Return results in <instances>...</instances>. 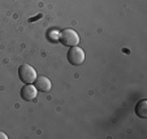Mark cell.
<instances>
[{
  "mask_svg": "<svg viewBox=\"0 0 147 139\" xmlns=\"http://www.w3.org/2000/svg\"><path fill=\"white\" fill-rule=\"evenodd\" d=\"M59 40H60L61 44L73 47V46H77L80 43V35L73 29H64L59 34Z\"/></svg>",
  "mask_w": 147,
  "mask_h": 139,
  "instance_id": "obj_1",
  "label": "cell"
},
{
  "mask_svg": "<svg viewBox=\"0 0 147 139\" xmlns=\"http://www.w3.org/2000/svg\"><path fill=\"white\" fill-rule=\"evenodd\" d=\"M18 77L22 83L31 85L36 79V72L30 64H22L18 68Z\"/></svg>",
  "mask_w": 147,
  "mask_h": 139,
  "instance_id": "obj_2",
  "label": "cell"
},
{
  "mask_svg": "<svg viewBox=\"0 0 147 139\" xmlns=\"http://www.w3.org/2000/svg\"><path fill=\"white\" fill-rule=\"evenodd\" d=\"M67 58L72 65H81L82 62H85V52H83L82 48L77 47V46H73L68 51Z\"/></svg>",
  "mask_w": 147,
  "mask_h": 139,
  "instance_id": "obj_3",
  "label": "cell"
},
{
  "mask_svg": "<svg viewBox=\"0 0 147 139\" xmlns=\"http://www.w3.org/2000/svg\"><path fill=\"white\" fill-rule=\"evenodd\" d=\"M36 95H38L36 87L33 86V85H25L21 90V97L26 101H31L34 99H36Z\"/></svg>",
  "mask_w": 147,
  "mask_h": 139,
  "instance_id": "obj_4",
  "label": "cell"
},
{
  "mask_svg": "<svg viewBox=\"0 0 147 139\" xmlns=\"http://www.w3.org/2000/svg\"><path fill=\"white\" fill-rule=\"evenodd\" d=\"M35 87L36 90H39L42 92H48L51 90V87H52V85H51V81L47 77L40 75V77H36L35 79Z\"/></svg>",
  "mask_w": 147,
  "mask_h": 139,
  "instance_id": "obj_5",
  "label": "cell"
},
{
  "mask_svg": "<svg viewBox=\"0 0 147 139\" xmlns=\"http://www.w3.org/2000/svg\"><path fill=\"white\" fill-rule=\"evenodd\" d=\"M136 114L141 118H146L147 117V100L143 99L136 105Z\"/></svg>",
  "mask_w": 147,
  "mask_h": 139,
  "instance_id": "obj_6",
  "label": "cell"
},
{
  "mask_svg": "<svg viewBox=\"0 0 147 139\" xmlns=\"http://www.w3.org/2000/svg\"><path fill=\"white\" fill-rule=\"evenodd\" d=\"M0 139H8V135H5V133L0 131Z\"/></svg>",
  "mask_w": 147,
  "mask_h": 139,
  "instance_id": "obj_7",
  "label": "cell"
},
{
  "mask_svg": "<svg viewBox=\"0 0 147 139\" xmlns=\"http://www.w3.org/2000/svg\"><path fill=\"white\" fill-rule=\"evenodd\" d=\"M40 17H42V14H38V16H36L35 18H30V19H29V21H30V22H33L34 19H36V18H40Z\"/></svg>",
  "mask_w": 147,
  "mask_h": 139,
  "instance_id": "obj_8",
  "label": "cell"
}]
</instances>
